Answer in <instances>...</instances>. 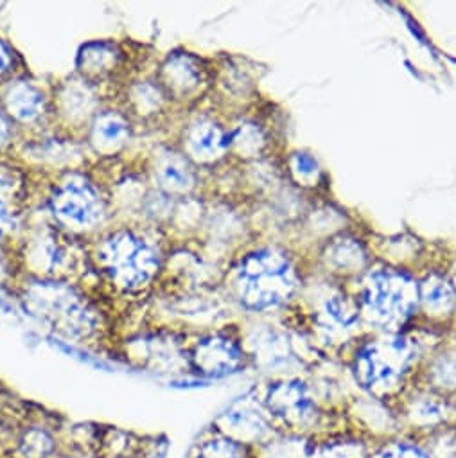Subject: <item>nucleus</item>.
Masks as SVG:
<instances>
[{"mask_svg": "<svg viewBox=\"0 0 456 458\" xmlns=\"http://www.w3.org/2000/svg\"><path fill=\"white\" fill-rule=\"evenodd\" d=\"M162 234L142 223H119L89 240V263L97 284L133 301L153 295L167 256Z\"/></svg>", "mask_w": 456, "mask_h": 458, "instance_id": "obj_1", "label": "nucleus"}, {"mask_svg": "<svg viewBox=\"0 0 456 458\" xmlns=\"http://www.w3.org/2000/svg\"><path fill=\"white\" fill-rule=\"evenodd\" d=\"M22 308L58 338L80 345L103 342L110 320L85 284L21 276L12 290Z\"/></svg>", "mask_w": 456, "mask_h": 458, "instance_id": "obj_2", "label": "nucleus"}, {"mask_svg": "<svg viewBox=\"0 0 456 458\" xmlns=\"http://www.w3.org/2000/svg\"><path fill=\"white\" fill-rule=\"evenodd\" d=\"M49 182L44 207L60 231L89 242L112 225L110 196L90 167L58 173Z\"/></svg>", "mask_w": 456, "mask_h": 458, "instance_id": "obj_3", "label": "nucleus"}, {"mask_svg": "<svg viewBox=\"0 0 456 458\" xmlns=\"http://www.w3.org/2000/svg\"><path fill=\"white\" fill-rule=\"evenodd\" d=\"M236 288L241 304L252 311L279 306L295 288L291 265L275 249L256 250L240 261L236 268Z\"/></svg>", "mask_w": 456, "mask_h": 458, "instance_id": "obj_4", "label": "nucleus"}, {"mask_svg": "<svg viewBox=\"0 0 456 458\" xmlns=\"http://www.w3.org/2000/svg\"><path fill=\"white\" fill-rule=\"evenodd\" d=\"M51 101L53 130L76 140H83L94 117L110 103L103 89L76 72L53 87Z\"/></svg>", "mask_w": 456, "mask_h": 458, "instance_id": "obj_5", "label": "nucleus"}, {"mask_svg": "<svg viewBox=\"0 0 456 458\" xmlns=\"http://www.w3.org/2000/svg\"><path fill=\"white\" fill-rule=\"evenodd\" d=\"M0 110L10 117L22 135H28V131L33 135L53 130L51 92L30 74L0 87Z\"/></svg>", "mask_w": 456, "mask_h": 458, "instance_id": "obj_6", "label": "nucleus"}, {"mask_svg": "<svg viewBox=\"0 0 456 458\" xmlns=\"http://www.w3.org/2000/svg\"><path fill=\"white\" fill-rule=\"evenodd\" d=\"M126 361L153 370L174 374L189 370L187 344L176 331L162 327H148L122 344Z\"/></svg>", "mask_w": 456, "mask_h": 458, "instance_id": "obj_7", "label": "nucleus"}, {"mask_svg": "<svg viewBox=\"0 0 456 458\" xmlns=\"http://www.w3.org/2000/svg\"><path fill=\"white\" fill-rule=\"evenodd\" d=\"M410 358V347L402 340L376 342L358 352L354 372L363 388L383 395L402 379Z\"/></svg>", "mask_w": 456, "mask_h": 458, "instance_id": "obj_8", "label": "nucleus"}, {"mask_svg": "<svg viewBox=\"0 0 456 458\" xmlns=\"http://www.w3.org/2000/svg\"><path fill=\"white\" fill-rule=\"evenodd\" d=\"M131 62L126 46L115 40H92L81 46L76 58V74L83 80L97 85L99 89H114V96L130 83Z\"/></svg>", "mask_w": 456, "mask_h": 458, "instance_id": "obj_9", "label": "nucleus"}, {"mask_svg": "<svg viewBox=\"0 0 456 458\" xmlns=\"http://www.w3.org/2000/svg\"><path fill=\"white\" fill-rule=\"evenodd\" d=\"M142 164L151 187L173 199L190 198L198 187V167L174 146H155Z\"/></svg>", "mask_w": 456, "mask_h": 458, "instance_id": "obj_10", "label": "nucleus"}, {"mask_svg": "<svg viewBox=\"0 0 456 458\" xmlns=\"http://www.w3.org/2000/svg\"><path fill=\"white\" fill-rule=\"evenodd\" d=\"M187 358L190 372L205 377H223L245 369L249 354L234 336L210 333L187 345Z\"/></svg>", "mask_w": 456, "mask_h": 458, "instance_id": "obj_11", "label": "nucleus"}, {"mask_svg": "<svg viewBox=\"0 0 456 458\" xmlns=\"http://www.w3.org/2000/svg\"><path fill=\"white\" fill-rule=\"evenodd\" d=\"M135 124L128 114L114 101H110L90 123L83 142L89 155L101 160L121 158L135 137Z\"/></svg>", "mask_w": 456, "mask_h": 458, "instance_id": "obj_12", "label": "nucleus"}, {"mask_svg": "<svg viewBox=\"0 0 456 458\" xmlns=\"http://www.w3.org/2000/svg\"><path fill=\"white\" fill-rule=\"evenodd\" d=\"M131 119L135 128H156V124L173 108V103L155 80V76H139L126 83L114 98Z\"/></svg>", "mask_w": 456, "mask_h": 458, "instance_id": "obj_13", "label": "nucleus"}, {"mask_svg": "<svg viewBox=\"0 0 456 458\" xmlns=\"http://www.w3.org/2000/svg\"><path fill=\"white\" fill-rule=\"evenodd\" d=\"M153 76L173 105L194 99L207 83L203 62L187 51L169 53L156 65Z\"/></svg>", "mask_w": 456, "mask_h": 458, "instance_id": "obj_14", "label": "nucleus"}, {"mask_svg": "<svg viewBox=\"0 0 456 458\" xmlns=\"http://www.w3.org/2000/svg\"><path fill=\"white\" fill-rule=\"evenodd\" d=\"M265 410L288 428H306L317 417V404L308 386L299 379L270 385L265 395Z\"/></svg>", "mask_w": 456, "mask_h": 458, "instance_id": "obj_15", "label": "nucleus"}, {"mask_svg": "<svg viewBox=\"0 0 456 458\" xmlns=\"http://www.w3.org/2000/svg\"><path fill=\"white\" fill-rule=\"evenodd\" d=\"M178 148L196 167L214 164L231 151V137L214 119L198 117L187 123Z\"/></svg>", "mask_w": 456, "mask_h": 458, "instance_id": "obj_16", "label": "nucleus"}, {"mask_svg": "<svg viewBox=\"0 0 456 458\" xmlns=\"http://www.w3.org/2000/svg\"><path fill=\"white\" fill-rule=\"evenodd\" d=\"M368 304L386 322L406 317L413 308L411 283L399 274H376L368 284Z\"/></svg>", "mask_w": 456, "mask_h": 458, "instance_id": "obj_17", "label": "nucleus"}, {"mask_svg": "<svg viewBox=\"0 0 456 458\" xmlns=\"http://www.w3.org/2000/svg\"><path fill=\"white\" fill-rule=\"evenodd\" d=\"M215 426V431L247 445L261 444L272 433V422L266 413L249 401H240L232 408H228L217 419Z\"/></svg>", "mask_w": 456, "mask_h": 458, "instance_id": "obj_18", "label": "nucleus"}, {"mask_svg": "<svg viewBox=\"0 0 456 458\" xmlns=\"http://www.w3.org/2000/svg\"><path fill=\"white\" fill-rule=\"evenodd\" d=\"M192 458H254L252 445L241 444L214 429V435L198 442Z\"/></svg>", "mask_w": 456, "mask_h": 458, "instance_id": "obj_19", "label": "nucleus"}, {"mask_svg": "<svg viewBox=\"0 0 456 458\" xmlns=\"http://www.w3.org/2000/svg\"><path fill=\"white\" fill-rule=\"evenodd\" d=\"M408 413L417 428H435L445 419V403L438 397H418Z\"/></svg>", "mask_w": 456, "mask_h": 458, "instance_id": "obj_20", "label": "nucleus"}, {"mask_svg": "<svg viewBox=\"0 0 456 458\" xmlns=\"http://www.w3.org/2000/svg\"><path fill=\"white\" fill-rule=\"evenodd\" d=\"M420 299L427 308L449 310L456 302L454 288L440 277H429L420 286Z\"/></svg>", "mask_w": 456, "mask_h": 458, "instance_id": "obj_21", "label": "nucleus"}, {"mask_svg": "<svg viewBox=\"0 0 456 458\" xmlns=\"http://www.w3.org/2000/svg\"><path fill=\"white\" fill-rule=\"evenodd\" d=\"M228 137H231V151H236L240 157H256L265 144L263 131L256 124H241L228 133Z\"/></svg>", "mask_w": 456, "mask_h": 458, "instance_id": "obj_22", "label": "nucleus"}, {"mask_svg": "<svg viewBox=\"0 0 456 458\" xmlns=\"http://www.w3.org/2000/svg\"><path fill=\"white\" fill-rule=\"evenodd\" d=\"M26 74H30V71L19 51L6 38L0 37V87Z\"/></svg>", "mask_w": 456, "mask_h": 458, "instance_id": "obj_23", "label": "nucleus"}, {"mask_svg": "<svg viewBox=\"0 0 456 458\" xmlns=\"http://www.w3.org/2000/svg\"><path fill=\"white\" fill-rule=\"evenodd\" d=\"M376 458H433L422 445L415 442H388Z\"/></svg>", "mask_w": 456, "mask_h": 458, "instance_id": "obj_24", "label": "nucleus"}, {"mask_svg": "<svg viewBox=\"0 0 456 458\" xmlns=\"http://www.w3.org/2000/svg\"><path fill=\"white\" fill-rule=\"evenodd\" d=\"M363 252L359 250V247L352 242H342L336 243L331 250V261L338 267V268H354L359 267L363 263Z\"/></svg>", "mask_w": 456, "mask_h": 458, "instance_id": "obj_25", "label": "nucleus"}, {"mask_svg": "<svg viewBox=\"0 0 456 458\" xmlns=\"http://www.w3.org/2000/svg\"><path fill=\"white\" fill-rule=\"evenodd\" d=\"M22 133L19 128L10 121V117L0 110V158L13 157L17 144L21 142Z\"/></svg>", "mask_w": 456, "mask_h": 458, "instance_id": "obj_26", "label": "nucleus"}, {"mask_svg": "<svg viewBox=\"0 0 456 458\" xmlns=\"http://www.w3.org/2000/svg\"><path fill=\"white\" fill-rule=\"evenodd\" d=\"M433 383L440 388H456V358H440L431 370Z\"/></svg>", "mask_w": 456, "mask_h": 458, "instance_id": "obj_27", "label": "nucleus"}, {"mask_svg": "<svg viewBox=\"0 0 456 458\" xmlns=\"http://www.w3.org/2000/svg\"><path fill=\"white\" fill-rule=\"evenodd\" d=\"M327 311L331 313V317L343 324V326H350L352 322H356L358 318V306L345 297H333L327 302Z\"/></svg>", "mask_w": 456, "mask_h": 458, "instance_id": "obj_28", "label": "nucleus"}, {"mask_svg": "<svg viewBox=\"0 0 456 458\" xmlns=\"http://www.w3.org/2000/svg\"><path fill=\"white\" fill-rule=\"evenodd\" d=\"M309 458H363L358 453V447L349 442H336V444H325L313 451Z\"/></svg>", "mask_w": 456, "mask_h": 458, "instance_id": "obj_29", "label": "nucleus"}, {"mask_svg": "<svg viewBox=\"0 0 456 458\" xmlns=\"http://www.w3.org/2000/svg\"><path fill=\"white\" fill-rule=\"evenodd\" d=\"M291 162H293V169L299 174H302V176L317 174V162L311 157H308L306 153H297Z\"/></svg>", "mask_w": 456, "mask_h": 458, "instance_id": "obj_30", "label": "nucleus"}]
</instances>
